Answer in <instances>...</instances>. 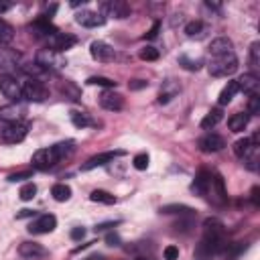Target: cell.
<instances>
[{"mask_svg": "<svg viewBox=\"0 0 260 260\" xmlns=\"http://www.w3.org/2000/svg\"><path fill=\"white\" fill-rule=\"evenodd\" d=\"M225 228L217 217H207L203 221V238L195 250V260H207L213 254L225 250Z\"/></svg>", "mask_w": 260, "mask_h": 260, "instance_id": "obj_1", "label": "cell"}, {"mask_svg": "<svg viewBox=\"0 0 260 260\" xmlns=\"http://www.w3.org/2000/svg\"><path fill=\"white\" fill-rule=\"evenodd\" d=\"M207 69H209V73L213 77H228L238 69V59H236L234 53L221 55V57H211Z\"/></svg>", "mask_w": 260, "mask_h": 260, "instance_id": "obj_2", "label": "cell"}, {"mask_svg": "<svg viewBox=\"0 0 260 260\" xmlns=\"http://www.w3.org/2000/svg\"><path fill=\"white\" fill-rule=\"evenodd\" d=\"M20 89H22V100H26V102H43L49 95L47 87L37 77H28L26 81H22Z\"/></svg>", "mask_w": 260, "mask_h": 260, "instance_id": "obj_3", "label": "cell"}, {"mask_svg": "<svg viewBox=\"0 0 260 260\" xmlns=\"http://www.w3.org/2000/svg\"><path fill=\"white\" fill-rule=\"evenodd\" d=\"M26 132H28V122H12L2 128V140L8 144H16L26 138Z\"/></svg>", "mask_w": 260, "mask_h": 260, "instance_id": "obj_4", "label": "cell"}, {"mask_svg": "<svg viewBox=\"0 0 260 260\" xmlns=\"http://www.w3.org/2000/svg\"><path fill=\"white\" fill-rule=\"evenodd\" d=\"M75 43H77V39H75L73 35H67V32H59V30L47 39L49 51H53V53H63V51L71 49Z\"/></svg>", "mask_w": 260, "mask_h": 260, "instance_id": "obj_5", "label": "cell"}, {"mask_svg": "<svg viewBox=\"0 0 260 260\" xmlns=\"http://www.w3.org/2000/svg\"><path fill=\"white\" fill-rule=\"evenodd\" d=\"M0 91L8 98V100H12V102H18V100H22V89H20V83L12 77V75H8V73H0Z\"/></svg>", "mask_w": 260, "mask_h": 260, "instance_id": "obj_6", "label": "cell"}, {"mask_svg": "<svg viewBox=\"0 0 260 260\" xmlns=\"http://www.w3.org/2000/svg\"><path fill=\"white\" fill-rule=\"evenodd\" d=\"M205 195H207L209 201H213L215 205L225 203L228 193H225V187H223V179H221L219 175H211V181H209V187H207Z\"/></svg>", "mask_w": 260, "mask_h": 260, "instance_id": "obj_7", "label": "cell"}, {"mask_svg": "<svg viewBox=\"0 0 260 260\" xmlns=\"http://www.w3.org/2000/svg\"><path fill=\"white\" fill-rule=\"evenodd\" d=\"M57 162H59V160H57V156H55V152H53L51 146H49V148H41V150H37V152L32 154V167L39 169V171H49V169H53Z\"/></svg>", "mask_w": 260, "mask_h": 260, "instance_id": "obj_8", "label": "cell"}, {"mask_svg": "<svg viewBox=\"0 0 260 260\" xmlns=\"http://www.w3.org/2000/svg\"><path fill=\"white\" fill-rule=\"evenodd\" d=\"M102 12H106L108 16H114V18H126V16H130V4L124 0H110V2L102 4Z\"/></svg>", "mask_w": 260, "mask_h": 260, "instance_id": "obj_9", "label": "cell"}, {"mask_svg": "<svg viewBox=\"0 0 260 260\" xmlns=\"http://www.w3.org/2000/svg\"><path fill=\"white\" fill-rule=\"evenodd\" d=\"M57 225V217L51 215V213H45V215H39L30 225H28V232L30 234H49L53 232Z\"/></svg>", "mask_w": 260, "mask_h": 260, "instance_id": "obj_10", "label": "cell"}, {"mask_svg": "<svg viewBox=\"0 0 260 260\" xmlns=\"http://www.w3.org/2000/svg\"><path fill=\"white\" fill-rule=\"evenodd\" d=\"M122 154V150H108V152H100V154H93L91 158H87L83 165H81V171H91V169H95V167H104V165H108V162H112L116 156H120Z\"/></svg>", "mask_w": 260, "mask_h": 260, "instance_id": "obj_11", "label": "cell"}, {"mask_svg": "<svg viewBox=\"0 0 260 260\" xmlns=\"http://www.w3.org/2000/svg\"><path fill=\"white\" fill-rule=\"evenodd\" d=\"M89 53H91V57L95 59V61H112L114 57H116V51L108 45V43H104V41H93L91 45H89Z\"/></svg>", "mask_w": 260, "mask_h": 260, "instance_id": "obj_12", "label": "cell"}, {"mask_svg": "<svg viewBox=\"0 0 260 260\" xmlns=\"http://www.w3.org/2000/svg\"><path fill=\"white\" fill-rule=\"evenodd\" d=\"M75 20L81 26H87V28H95V26H102L106 22V18L100 12H93V10H81V12H77Z\"/></svg>", "mask_w": 260, "mask_h": 260, "instance_id": "obj_13", "label": "cell"}, {"mask_svg": "<svg viewBox=\"0 0 260 260\" xmlns=\"http://www.w3.org/2000/svg\"><path fill=\"white\" fill-rule=\"evenodd\" d=\"M230 53H234V43L228 37H217L211 41V45H209L211 57H221V55H230Z\"/></svg>", "mask_w": 260, "mask_h": 260, "instance_id": "obj_14", "label": "cell"}, {"mask_svg": "<svg viewBox=\"0 0 260 260\" xmlns=\"http://www.w3.org/2000/svg\"><path fill=\"white\" fill-rule=\"evenodd\" d=\"M100 106H102L104 110L118 112V110H122V106H124V98H122L120 93H116V91H104V93L100 95Z\"/></svg>", "mask_w": 260, "mask_h": 260, "instance_id": "obj_15", "label": "cell"}, {"mask_svg": "<svg viewBox=\"0 0 260 260\" xmlns=\"http://www.w3.org/2000/svg\"><path fill=\"white\" fill-rule=\"evenodd\" d=\"M225 146V140L219 136V134H205L203 138H199V148L203 152H217Z\"/></svg>", "mask_w": 260, "mask_h": 260, "instance_id": "obj_16", "label": "cell"}, {"mask_svg": "<svg viewBox=\"0 0 260 260\" xmlns=\"http://www.w3.org/2000/svg\"><path fill=\"white\" fill-rule=\"evenodd\" d=\"M37 65H41L43 69L61 67V65H63V59H61L57 53H53V51H49V49H43V51L37 53Z\"/></svg>", "mask_w": 260, "mask_h": 260, "instance_id": "obj_17", "label": "cell"}, {"mask_svg": "<svg viewBox=\"0 0 260 260\" xmlns=\"http://www.w3.org/2000/svg\"><path fill=\"white\" fill-rule=\"evenodd\" d=\"M22 114H24V108L18 106V104H8V106H2V108H0V120L6 122V124L20 122Z\"/></svg>", "mask_w": 260, "mask_h": 260, "instance_id": "obj_18", "label": "cell"}, {"mask_svg": "<svg viewBox=\"0 0 260 260\" xmlns=\"http://www.w3.org/2000/svg\"><path fill=\"white\" fill-rule=\"evenodd\" d=\"M28 28H30V30H32L37 37H47V39H49L51 35H55V32H57V28H55V26L49 22V18H47V16L37 18V20H35V22H32Z\"/></svg>", "mask_w": 260, "mask_h": 260, "instance_id": "obj_19", "label": "cell"}, {"mask_svg": "<svg viewBox=\"0 0 260 260\" xmlns=\"http://www.w3.org/2000/svg\"><path fill=\"white\" fill-rule=\"evenodd\" d=\"M18 254L22 256V258H41V256H45V248L41 246V244H37V242H22L20 246H18Z\"/></svg>", "mask_w": 260, "mask_h": 260, "instance_id": "obj_20", "label": "cell"}, {"mask_svg": "<svg viewBox=\"0 0 260 260\" xmlns=\"http://www.w3.org/2000/svg\"><path fill=\"white\" fill-rule=\"evenodd\" d=\"M236 83H238V89L244 91V93H256V89H258V77H256V73H244Z\"/></svg>", "mask_w": 260, "mask_h": 260, "instance_id": "obj_21", "label": "cell"}, {"mask_svg": "<svg viewBox=\"0 0 260 260\" xmlns=\"http://www.w3.org/2000/svg\"><path fill=\"white\" fill-rule=\"evenodd\" d=\"M256 150H258V148L252 146L250 138H240V140L234 142V154L240 156V158H248V156H250L252 152H256Z\"/></svg>", "mask_w": 260, "mask_h": 260, "instance_id": "obj_22", "label": "cell"}, {"mask_svg": "<svg viewBox=\"0 0 260 260\" xmlns=\"http://www.w3.org/2000/svg\"><path fill=\"white\" fill-rule=\"evenodd\" d=\"M179 85L173 81V79H169V81H165V87H160V93H158V104H169L177 93H179Z\"/></svg>", "mask_w": 260, "mask_h": 260, "instance_id": "obj_23", "label": "cell"}, {"mask_svg": "<svg viewBox=\"0 0 260 260\" xmlns=\"http://www.w3.org/2000/svg\"><path fill=\"white\" fill-rule=\"evenodd\" d=\"M205 32H207V26L201 20H191L185 24V35L189 39H201V37H205Z\"/></svg>", "mask_w": 260, "mask_h": 260, "instance_id": "obj_24", "label": "cell"}, {"mask_svg": "<svg viewBox=\"0 0 260 260\" xmlns=\"http://www.w3.org/2000/svg\"><path fill=\"white\" fill-rule=\"evenodd\" d=\"M248 120H250L248 112H238V114H234V116L228 120V126H230L232 132H242V130L248 126Z\"/></svg>", "mask_w": 260, "mask_h": 260, "instance_id": "obj_25", "label": "cell"}, {"mask_svg": "<svg viewBox=\"0 0 260 260\" xmlns=\"http://www.w3.org/2000/svg\"><path fill=\"white\" fill-rule=\"evenodd\" d=\"M209 181H211V173L201 171V173L197 175V179L193 181L191 189H193L197 195H205V191H207V187H209Z\"/></svg>", "mask_w": 260, "mask_h": 260, "instance_id": "obj_26", "label": "cell"}, {"mask_svg": "<svg viewBox=\"0 0 260 260\" xmlns=\"http://www.w3.org/2000/svg\"><path fill=\"white\" fill-rule=\"evenodd\" d=\"M238 91H240V89H238V83H236V81H228V85L221 89V93H219V98H217V104H219V106L230 104Z\"/></svg>", "mask_w": 260, "mask_h": 260, "instance_id": "obj_27", "label": "cell"}, {"mask_svg": "<svg viewBox=\"0 0 260 260\" xmlns=\"http://www.w3.org/2000/svg\"><path fill=\"white\" fill-rule=\"evenodd\" d=\"M221 118H223V112H221L219 108H213V110L201 120V128H203V130H209V128L217 126V124L221 122Z\"/></svg>", "mask_w": 260, "mask_h": 260, "instance_id": "obj_28", "label": "cell"}, {"mask_svg": "<svg viewBox=\"0 0 260 260\" xmlns=\"http://www.w3.org/2000/svg\"><path fill=\"white\" fill-rule=\"evenodd\" d=\"M51 148H53V152H55L57 160L61 162L63 158H67V156L73 152V142H71V140H67V142H57V144H53Z\"/></svg>", "mask_w": 260, "mask_h": 260, "instance_id": "obj_29", "label": "cell"}, {"mask_svg": "<svg viewBox=\"0 0 260 260\" xmlns=\"http://www.w3.org/2000/svg\"><path fill=\"white\" fill-rule=\"evenodd\" d=\"M51 195H53L55 201H67L71 197V187L65 185V183H57V185H53Z\"/></svg>", "mask_w": 260, "mask_h": 260, "instance_id": "obj_30", "label": "cell"}, {"mask_svg": "<svg viewBox=\"0 0 260 260\" xmlns=\"http://www.w3.org/2000/svg\"><path fill=\"white\" fill-rule=\"evenodd\" d=\"M12 39H14V28H12L6 20H2V18H0V47L10 45V43H12Z\"/></svg>", "mask_w": 260, "mask_h": 260, "instance_id": "obj_31", "label": "cell"}, {"mask_svg": "<svg viewBox=\"0 0 260 260\" xmlns=\"http://www.w3.org/2000/svg\"><path fill=\"white\" fill-rule=\"evenodd\" d=\"M89 199L95 201V203H104V205H112V203H116V197H114L112 193H108V191H102V189L91 191V193H89Z\"/></svg>", "mask_w": 260, "mask_h": 260, "instance_id": "obj_32", "label": "cell"}, {"mask_svg": "<svg viewBox=\"0 0 260 260\" xmlns=\"http://www.w3.org/2000/svg\"><path fill=\"white\" fill-rule=\"evenodd\" d=\"M244 250H246V244L244 242H238L234 246H225V258L228 260H236Z\"/></svg>", "mask_w": 260, "mask_h": 260, "instance_id": "obj_33", "label": "cell"}, {"mask_svg": "<svg viewBox=\"0 0 260 260\" xmlns=\"http://www.w3.org/2000/svg\"><path fill=\"white\" fill-rule=\"evenodd\" d=\"M89 85H102V87H116V81L110 79V77H104V75H93L87 79Z\"/></svg>", "mask_w": 260, "mask_h": 260, "instance_id": "obj_34", "label": "cell"}, {"mask_svg": "<svg viewBox=\"0 0 260 260\" xmlns=\"http://www.w3.org/2000/svg\"><path fill=\"white\" fill-rule=\"evenodd\" d=\"M18 195H20L22 201H30V199L37 195V187H35V183H26V185H22Z\"/></svg>", "mask_w": 260, "mask_h": 260, "instance_id": "obj_35", "label": "cell"}, {"mask_svg": "<svg viewBox=\"0 0 260 260\" xmlns=\"http://www.w3.org/2000/svg\"><path fill=\"white\" fill-rule=\"evenodd\" d=\"M140 59L142 61H156L158 59V49H154V47H142L140 49Z\"/></svg>", "mask_w": 260, "mask_h": 260, "instance_id": "obj_36", "label": "cell"}, {"mask_svg": "<svg viewBox=\"0 0 260 260\" xmlns=\"http://www.w3.org/2000/svg\"><path fill=\"white\" fill-rule=\"evenodd\" d=\"M71 122L77 126V128H85L87 124H89V118H87V114H83V112H71Z\"/></svg>", "mask_w": 260, "mask_h": 260, "instance_id": "obj_37", "label": "cell"}, {"mask_svg": "<svg viewBox=\"0 0 260 260\" xmlns=\"http://www.w3.org/2000/svg\"><path fill=\"white\" fill-rule=\"evenodd\" d=\"M256 116L260 114V98L258 93H250V100H248V116Z\"/></svg>", "mask_w": 260, "mask_h": 260, "instance_id": "obj_38", "label": "cell"}, {"mask_svg": "<svg viewBox=\"0 0 260 260\" xmlns=\"http://www.w3.org/2000/svg\"><path fill=\"white\" fill-rule=\"evenodd\" d=\"M250 65L252 67L260 65V43H252L250 47Z\"/></svg>", "mask_w": 260, "mask_h": 260, "instance_id": "obj_39", "label": "cell"}, {"mask_svg": "<svg viewBox=\"0 0 260 260\" xmlns=\"http://www.w3.org/2000/svg\"><path fill=\"white\" fill-rule=\"evenodd\" d=\"M148 167V154L146 152H140V154H136L134 156V169H138V171H144Z\"/></svg>", "mask_w": 260, "mask_h": 260, "instance_id": "obj_40", "label": "cell"}, {"mask_svg": "<svg viewBox=\"0 0 260 260\" xmlns=\"http://www.w3.org/2000/svg\"><path fill=\"white\" fill-rule=\"evenodd\" d=\"M32 177V171H20V173H12V175H8V181L10 183H18V181H24V179H30Z\"/></svg>", "mask_w": 260, "mask_h": 260, "instance_id": "obj_41", "label": "cell"}, {"mask_svg": "<svg viewBox=\"0 0 260 260\" xmlns=\"http://www.w3.org/2000/svg\"><path fill=\"white\" fill-rule=\"evenodd\" d=\"M181 65H183L185 69H189V71H197V69L201 67V59H195V61H189L187 57H181Z\"/></svg>", "mask_w": 260, "mask_h": 260, "instance_id": "obj_42", "label": "cell"}, {"mask_svg": "<svg viewBox=\"0 0 260 260\" xmlns=\"http://www.w3.org/2000/svg\"><path fill=\"white\" fill-rule=\"evenodd\" d=\"M160 211L162 213H185V211H191V209L185 207V205H165V207H160Z\"/></svg>", "mask_w": 260, "mask_h": 260, "instance_id": "obj_43", "label": "cell"}, {"mask_svg": "<svg viewBox=\"0 0 260 260\" xmlns=\"http://www.w3.org/2000/svg\"><path fill=\"white\" fill-rule=\"evenodd\" d=\"M162 254H165V260H177L179 258V248L177 246H167Z\"/></svg>", "mask_w": 260, "mask_h": 260, "instance_id": "obj_44", "label": "cell"}, {"mask_svg": "<svg viewBox=\"0 0 260 260\" xmlns=\"http://www.w3.org/2000/svg\"><path fill=\"white\" fill-rule=\"evenodd\" d=\"M106 244H108V246H120V236L114 234V232H110V234L106 236Z\"/></svg>", "mask_w": 260, "mask_h": 260, "instance_id": "obj_45", "label": "cell"}, {"mask_svg": "<svg viewBox=\"0 0 260 260\" xmlns=\"http://www.w3.org/2000/svg\"><path fill=\"white\" fill-rule=\"evenodd\" d=\"M83 236H85L83 228H73L71 230V240H83Z\"/></svg>", "mask_w": 260, "mask_h": 260, "instance_id": "obj_46", "label": "cell"}, {"mask_svg": "<svg viewBox=\"0 0 260 260\" xmlns=\"http://www.w3.org/2000/svg\"><path fill=\"white\" fill-rule=\"evenodd\" d=\"M158 28H160V22H154V24H152V28L146 32V39H154V37L158 35Z\"/></svg>", "mask_w": 260, "mask_h": 260, "instance_id": "obj_47", "label": "cell"}, {"mask_svg": "<svg viewBox=\"0 0 260 260\" xmlns=\"http://www.w3.org/2000/svg\"><path fill=\"white\" fill-rule=\"evenodd\" d=\"M142 87H146V81H140V79H134V81L130 83V89H142Z\"/></svg>", "mask_w": 260, "mask_h": 260, "instance_id": "obj_48", "label": "cell"}, {"mask_svg": "<svg viewBox=\"0 0 260 260\" xmlns=\"http://www.w3.org/2000/svg\"><path fill=\"white\" fill-rule=\"evenodd\" d=\"M258 193H260V189H258V187H254V189H252V203H254V207H258V205H260Z\"/></svg>", "mask_w": 260, "mask_h": 260, "instance_id": "obj_49", "label": "cell"}, {"mask_svg": "<svg viewBox=\"0 0 260 260\" xmlns=\"http://www.w3.org/2000/svg\"><path fill=\"white\" fill-rule=\"evenodd\" d=\"M10 8H12V4H10V2H0V14H2V12H6V10H10Z\"/></svg>", "mask_w": 260, "mask_h": 260, "instance_id": "obj_50", "label": "cell"}, {"mask_svg": "<svg viewBox=\"0 0 260 260\" xmlns=\"http://www.w3.org/2000/svg\"><path fill=\"white\" fill-rule=\"evenodd\" d=\"M28 215H35V211H30V209H22L16 217H28Z\"/></svg>", "mask_w": 260, "mask_h": 260, "instance_id": "obj_51", "label": "cell"}, {"mask_svg": "<svg viewBox=\"0 0 260 260\" xmlns=\"http://www.w3.org/2000/svg\"><path fill=\"white\" fill-rule=\"evenodd\" d=\"M83 4H85V0H81V2H79V0H75V2H71V6H73V8H77V6H83Z\"/></svg>", "mask_w": 260, "mask_h": 260, "instance_id": "obj_52", "label": "cell"}, {"mask_svg": "<svg viewBox=\"0 0 260 260\" xmlns=\"http://www.w3.org/2000/svg\"><path fill=\"white\" fill-rule=\"evenodd\" d=\"M89 260H91V258H89Z\"/></svg>", "mask_w": 260, "mask_h": 260, "instance_id": "obj_53", "label": "cell"}]
</instances>
